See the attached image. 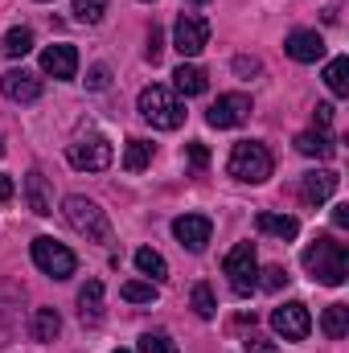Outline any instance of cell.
Masks as SVG:
<instances>
[{"label":"cell","mask_w":349,"mask_h":353,"mask_svg":"<svg viewBox=\"0 0 349 353\" xmlns=\"http://www.w3.org/2000/svg\"><path fill=\"white\" fill-rule=\"evenodd\" d=\"M255 222H259L263 234H271V239H279V243L296 239V230H300V222H296V218H288V214H259Z\"/></svg>","instance_id":"d6986e66"},{"label":"cell","mask_w":349,"mask_h":353,"mask_svg":"<svg viewBox=\"0 0 349 353\" xmlns=\"http://www.w3.org/2000/svg\"><path fill=\"white\" fill-rule=\"evenodd\" d=\"M321 329H325L329 341H341V337L349 333V308L346 304H329L325 316H321Z\"/></svg>","instance_id":"7402d4cb"},{"label":"cell","mask_w":349,"mask_h":353,"mask_svg":"<svg viewBox=\"0 0 349 353\" xmlns=\"http://www.w3.org/2000/svg\"><path fill=\"white\" fill-rule=\"evenodd\" d=\"M271 329L283 337V341H304L308 337V329H312V316H308V304H300V300H292V304H283V308H275L271 312Z\"/></svg>","instance_id":"9c48e42d"},{"label":"cell","mask_w":349,"mask_h":353,"mask_svg":"<svg viewBox=\"0 0 349 353\" xmlns=\"http://www.w3.org/2000/svg\"><path fill=\"white\" fill-rule=\"evenodd\" d=\"M8 197H12V181L0 173V201H8Z\"/></svg>","instance_id":"ab89813d"},{"label":"cell","mask_w":349,"mask_h":353,"mask_svg":"<svg viewBox=\"0 0 349 353\" xmlns=\"http://www.w3.org/2000/svg\"><path fill=\"white\" fill-rule=\"evenodd\" d=\"M87 87L90 90H107V87H111V70H107V66H90Z\"/></svg>","instance_id":"836d02e7"},{"label":"cell","mask_w":349,"mask_h":353,"mask_svg":"<svg viewBox=\"0 0 349 353\" xmlns=\"http://www.w3.org/2000/svg\"><path fill=\"white\" fill-rule=\"evenodd\" d=\"M283 54H288L292 62H321V58H325V37H321L317 29H296V33H288Z\"/></svg>","instance_id":"7c38bea8"},{"label":"cell","mask_w":349,"mask_h":353,"mask_svg":"<svg viewBox=\"0 0 349 353\" xmlns=\"http://www.w3.org/2000/svg\"><path fill=\"white\" fill-rule=\"evenodd\" d=\"M230 176H239V181H251V185H259L271 176V152L263 148L259 140H239L235 148H230Z\"/></svg>","instance_id":"277c9868"},{"label":"cell","mask_w":349,"mask_h":353,"mask_svg":"<svg viewBox=\"0 0 349 353\" xmlns=\"http://www.w3.org/2000/svg\"><path fill=\"white\" fill-rule=\"evenodd\" d=\"M333 193H337V173H329V169L304 173V181H300V197H304L308 205H321V201H329Z\"/></svg>","instance_id":"9a60e30c"},{"label":"cell","mask_w":349,"mask_h":353,"mask_svg":"<svg viewBox=\"0 0 349 353\" xmlns=\"http://www.w3.org/2000/svg\"><path fill=\"white\" fill-rule=\"evenodd\" d=\"M119 296H123L128 304H152L161 292H157V283H152V279H148V283H144V279H132V283H123V288H119Z\"/></svg>","instance_id":"4316f807"},{"label":"cell","mask_w":349,"mask_h":353,"mask_svg":"<svg viewBox=\"0 0 349 353\" xmlns=\"http://www.w3.org/2000/svg\"><path fill=\"white\" fill-rule=\"evenodd\" d=\"M296 152H300V157L329 161V157L337 152V144H333V136H329V132H304V136H296Z\"/></svg>","instance_id":"e0dca14e"},{"label":"cell","mask_w":349,"mask_h":353,"mask_svg":"<svg viewBox=\"0 0 349 353\" xmlns=\"http://www.w3.org/2000/svg\"><path fill=\"white\" fill-rule=\"evenodd\" d=\"M140 353H181V350H177V341L169 333L157 329V333H144V337H140Z\"/></svg>","instance_id":"4dcf8cb0"},{"label":"cell","mask_w":349,"mask_h":353,"mask_svg":"<svg viewBox=\"0 0 349 353\" xmlns=\"http://www.w3.org/2000/svg\"><path fill=\"white\" fill-rule=\"evenodd\" d=\"M0 50H4L8 58H25V54L33 50V33H29V29H8V33H4V46H0Z\"/></svg>","instance_id":"83f0119b"},{"label":"cell","mask_w":349,"mask_h":353,"mask_svg":"<svg viewBox=\"0 0 349 353\" xmlns=\"http://www.w3.org/2000/svg\"><path fill=\"white\" fill-rule=\"evenodd\" d=\"M325 83H329V90H333L337 99H346L349 94V58H333V62L325 66Z\"/></svg>","instance_id":"484cf974"},{"label":"cell","mask_w":349,"mask_h":353,"mask_svg":"<svg viewBox=\"0 0 349 353\" xmlns=\"http://www.w3.org/2000/svg\"><path fill=\"white\" fill-rule=\"evenodd\" d=\"M161 54H165V33L152 25V33H148V62H161Z\"/></svg>","instance_id":"e575fe53"},{"label":"cell","mask_w":349,"mask_h":353,"mask_svg":"<svg viewBox=\"0 0 349 353\" xmlns=\"http://www.w3.org/2000/svg\"><path fill=\"white\" fill-rule=\"evenodd\" d=\"M58 333H62V316L54 308H37L33 312V337L37 341H54Z\"/></svg>","instance_id":"cb8c5ba5"},{"label":"cell","mask_w":349,"mask_h":353,"mask_svg":"<svg viewBox=\"0 0 349 353\" xmlns=\"http://www.w3.org/2000/svg\"><path fill=\"white\" fill-rule=\"evenodd\" d=\"M0 157H4V140H0Z\"/></svg>","instance_id":"60d3db41"},{"label":"cell","mask_w":349,"mask_h":353,"mask_svg":"<svg viewBox=\"0 0 349 353\" xmlns=\"http://www.w3.org/2000/svg\"><path fill=\"white\" fill-rule=\"evenodd\" d=\"M226 275H230V288L235 296H251L259 288V259H255V247L251 243H239L230 255H226Z\"/></svg>","instance_id":"5b68a950"},{"label":"cell","mask_w":349,"mask_h":353,"mask_svg":"<svg viewBox=\"0 0 349 353\" xmlns=\"http://www.w3.org/2000/svg\"><path fill=\"white\" fill-rule=\"evenodd\" d=\"M0 90L12 99V103H37L41 99V79L29 74V70H8L0 79Z\"/></svg>","instance_id":"5bb4252c"},{"label":"cell","mask_w":349,"mask_h":353,"mask_svg":"<svg viewBox=\"0 0 349 353\" xmlns=\"http://www.w3.org/2000/svg\"><path fill=\"white\" fill-rule=\"evenodd\" d=\"M41 70H46V74H54V79H62V83H66V79H74V74H79V50H74V46H66V41H62V46L41 50Z\"/></svg>","instance_id":"4fadbf2b"},{"label":"cell","mask_w":349,"mask_h":353,"mask_svg":"<svg viewBox=\"0 0 349 353\" xmlns=\"http://www.w3.org/2000/svg\"><path fill=\"white\" fill-rule=\"evenodd\" d=\"M70 165L79 169V173H103L107 165H111V144L103 140V136H83V140H74L70 144Z\"/></svg>","instance_id":"ba28073f"},{"label":"cell","mask_w":349,"mask_h":353,"mask_svg":"<svg viewBox=\"0 0 349 353\" xmlns=\"http://www.w3.org/2000/svg\"><path fill=\"white\" fill-rule=\"evenodd\" d=\"M235 74H239V79H251V74H263L259 58H247V54H239V58H235Z\"/></svg>","instance_id":"1f68e13d"},{"label":"cell","mask_w":349,"mask_h":353,"mask_svg":"<svg viewBox=\"0 0 349 353\" xmlns=\"http://www.w3.org/2000/svg\"><path fill=\"white\" fill-rule=\"evenodd\" d=\"M140 115L152 128H161V132H173V128L185 123V107H181V99L169 87H144L140 90Z\"/></svg>","instance_id":"7a4b0ae2"},{"label":"cell","mask_w":349,"mask_h":353,"mask_svg":"<svg viewBox=\"0 0 349 353\" xmlns=\"http://www.w3.org/2000/svg\"><path fill=\"white\" fill-rule=\"evenodd\" d=\"M33 263L41 267L50 279H70L74 267H79V259H74V251L62 247L58 239H33Z\"/></svg>","instance_id":"8992f818"},{"label":"cell","mask_w":349,"mask_h":353,"mask_svg":"<svg viewBox=\"0 0 349 353\" xmlns=\"http://www.w3.org/2000/svg\"><path fill=\"white\" fill-rule=\"evenodd\" d=\"M300 263H304V271H308L317 283L341 288L346 275H349V251H346V243H337L333 234H317V239L304 247Z\"/></svg>","instance_id":"6da1fadb"},{"label":"cell","mask_w":349,"mask_h":353,"mask_svg":"<svg viewBox=\"0 0 349 353\" xmlns=\"http://www.w3.org/2000/svg\"><path fill=\"white\" fill-rule=\"evenodd\" d=\"M173 83H177V90H181L185 99H189V94H206V87H210V83H206V70L193 66V62H181V66H177Z\"/></svg>","instance_id":"ac0fdd59"},{"label":"cell","mask_w":349,"mask_h":353,"mask_svg":"<svg viewBox=\"0 0 349 353\" xmlns=\"http://www.w3.org/2000/svg\"><path fill=\"white\" fill-rule=\"evenodd\" d=\"M243 350H247V353H275V341H267V337H259V333H251Z\"/></svg>","instance_id":"d590c367"},{"label":"cell","mask_w":349,"mask_h":353,"mask_svg":"<svg viewBox=\"0 0 349 353\" xmlns=\"http://www.w3.org/2000/svg\"><path fill=\"white\" fill-rule=\"evenodd\" d=\"M173 46L181 50V58H197L210 46V21L197 12H181L173 25Z\"/></svg>","instance_id":"52a82bcc"},{"label":"cell","mask_w":349,"mask_h":353,"mask_svg":"<svg viewBox=\"0 0 349 353\" xmlns=\"http://www.w3.org/2000/svg\"><path fill=\"white\" fill-rule=\"evenodd\" d=\"M333 226H337V230L349 226V205H333Z\"/></svg>","instance_id":"f35d334b"},{"label":"cell","mask_w":349,"mask_h":353,"mask_svg":"<svg viewBox=\"0 0 349 353\" xmlns=\"http://www.w3.org/2000/svg\"><path fill=\"white\" fill-rule=\"evenodd\" d=\"M189 300H193V312H197V316H206V321H210V316L218 312V300H214V292H210V283H197Z\"/></svg>","instance_id":"f546056e"},{"label":"cell","mask_w":349,"mask_h":353,"mask_svg":"<svg viewBox=\"0 0 349 353\" xmlns=\"http://www.w3.org/2000/svg\"><path fill=\"white\" fill-rule=\"evenodd\" d=\"M136 267H140V275H148L152 283H161V279H169V263L152 251V247H140L136 251Z\"/></svg>","instance_id":"603a6c76"},{"label":"cell","mask_w":349,"mask_h":353,"mask_svg":"<svg viewBox=\"0 0 349 353\" xmlns=\"http://www.w3.org/2000/svg\"><path fill=\"white\" fill-rule=\"evenodd\" d=\"M152 165V144L148 140H128V152H123V169L128 173H140Z\"/></svg>","instance_id":"d4e9b609"},{"label":"cell","mask_w":349,"mask_h":353,"mask_svg":"<svg viewBox=\"0 0 349 353\" xmlns=\"http://www.w3.org/2000/svg\"><path fill=\"white\" fill-rule=\"evenodd\" d=\"M247 115H251V99L247 94H222L206 111V123L210 128H239V123H247Z\"/></svg>","instance_id":"30bf717a"},{"label":"cell","mask_w":349,"mask_h":353,"mask_svg":"<svg viewBox=\"0 0 349 353\" xmlns=\"http://www.w3.org/2000/svg\"><path fill=\"white\" fill-rule=\"evenodd\" d=\"M189 161H193V169H206L210 165V152L201 144H189Z\"/></svg>","instance_id":"74e56055"},{"label":"cell","mask_w":349,"mask_h":353,"mask_svg":"<svg viewBox=\"0 0 349 353\" xmlns=\"http://www.w3.org/2000/svg\"><path fill=\"white\" fill-rule=\"evenodd\" d=\"M312 123H317V132H325V128L333 123V107H329V103H317V111H312Z\"/></svg>","instance_id":"8d00e7d4"},{"label":"cell","mask_w":349,"mask_h":353,"mask_svg":"<svg viewBox=\"0 0 349 353\" xmlns=\"http://www.w3.org/2000/svg\"><path fill=\"white\" fill-rule=\"evenodd\" d=\"M173 234L185 251L197 255V251H206V243H210V234H214V222H210L206 214H185V218L173 222Z\"/></svg>","instance_id":"8fae6325"},{"label":"cell","mask_w":349,"mask_h":353,"mask_svg":"<svg viewBox=\"0 0 349 353\" xmlns=\"http://www.w3.org/2000/svg\"><path fill=\"white\" fill-rule=\"evenodd\" d=\"M12 329H17V292L0 283V350L12 341Z\"/></svg>","instance_id":"ffe728a7"},{"label":"cell","mask_w":349,"mask_h":353,"mask_svg":"<svg viewBox=\"0 0 349 353\" xmlns=\"http://www.w3.org/2000/svg\"><path fill=\"white\" fill-rule=\"evenodd\" d=\"M25 201H29V210L41 214V218L54 214V197H50V181H46V173L33 169V173L25 176Z\"/></svg>","instance_id":"2e32d148"},{"label":"cell","mask_w":349,"mask_h":353,"mask_svg":"<svg viewBox=\"0 0 349 353\" xmlns=\"http://www.w3.org/2000/svg\"><path fill=\"white\" fill-rule=\"evenodd\" d=\"M79 316H83L87 325H94V321L103 316V283H99V279H90L87 288L79 292Z\"/></svg>","instance_id":"44dd1931"},{"label":"cell","mask_w":349,"mask_h":353,"mask_svg":"<svg viewBox=\"0 0 349 353\" xmlns=\"http://www.w3.org/2000/svg\"><path fill=\"white\" fill-rule=\"evenodd\" d=\"M70 12H74V21H83V25H99L103 12H107V0H74Z\"/></svg>","instance_id":"f1b7e54d"},{"label":"cell","mask_w":349,"mask_h":353,"mask_svg":"<svg viewBox=\"0 0 349 353\" xmlns=\"http://www.w3.org/2000/svg\"><path fill=\"white\" fill-rule=\"evenodd\" d=\"M283 283H288V271H283V267H267V271H263V288H267V292H279Z\"/></svg>","instance_id":"d6a6232c"},{"label":"cell","mask_w":349,"mask_h":353,"mask_svg":"<svg viewBox=\"0 0 349 353\" xmlns=\"http://www.w3.org/2000/svg\"><path fill=\"white\" fill-rule=\"evenodd\" d=\"M62 214H66V222H70L83 239H90V243H111V222H107V214H103L90 197H66Z\"/></svg>","instance_id":"3957f363"},{"label":"cell","mask_w":349,"mask_h":353,"mask_svg":"<svg viewBox=\"0 0 349 353\" xmlns=\"http://www.w3.org/2000/svg\"><path fill=\"white\" fill-rule=\"evenodd\" d=\"M115 353H132V350H115Z\"/></svg>","instance_id":"7bdbcfd3"},{"label":"cell","mask_w":349,"mask_h":353,"mask_svg":"<svg viewBox=\"0 0 349 353\" xmlns=\"http://www.w3.org/2000/svg\"><path fill=\"white\" fill-rule=\"evenodd\" d=\"M189 4H206V0H189Z\"/></svg>","instance_id":"b9f144b4"}]
</instances>
